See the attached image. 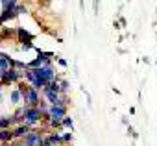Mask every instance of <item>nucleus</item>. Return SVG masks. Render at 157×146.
<instances>
[{
  "label": "nucleus",
  "instance_id": "nucleus-1",
  "mask_svg": "<svg viewBox=\"0 0 157 146\" xmlns=\"http://www.w3.org/2000/svg\"><path fill=\"white\" fill-rule=\"evenodd\" d=\"M21 82H24V70H17V68H10V70H6L4 72V76H2V85H17V83H21Z\"/></svg>",
  "mask_w": 157,
  "mask_h": 146
},
{
  "label": "nucleus",
  "instance_id": "nucleus-2",
  "mask_svg": "<svg viewBox=\"0 0 157 146\" xmlns=\"http://www.w3.org/2000/svg\"><path fill=\"white\" fill-rule=\"evenodd\" d=\"M24 109H26V124L28 126H37L39 122H43V113H41V109L39 107H26L24 106Z\"/></svg>",
  "mask_w": 157,
  "mask_h": 146
},
{
  "label": "nucleus",
  "instance_id": "nucleus-3",
  "mask_svg": "<svg viewBox=\"0 0 157 146\" xmlns=\"http://www.w3.org/2000/svg\"><path fill=\"white\" fill-rule=\"evenodd\" d=\"M39 104H41L39 91L33 89V87H30V91L22 96V106H26V107H39Z\"/></svg>",
  "mask_w": 157,
  "mask_h": 146
},
{
  "label": "nucleus",
  "instance_id": "nucleus-4",
  "mask_svg": "<svg viewBox=\"0 0 157 146\" xmlns=\"http://www.w3.org/2000/svg\"><path fill=\"white\" fill-rule=\"evenodd\" d=\"M44 137H46V133H43V129H32V131L24 137L22 142H26V144H30V146H39V144L44 142Z\"/></svg>",
  "mask_w": 157,
  "mask_h": 146
},
{
  "label": "nucleus",
  "instance_id": "nucleus-5",
  "mask_svg": "<svg viewBox=\"0 0 157 146\" xmlns=\"http://www.w3.org/2000/svg\"><path fill=\"white\" fill-rule=\"evenodd\" d=\"M33 128L32 126H28L26 122L24 124H19V126H15L13 128V135H15V140H24V137L32 131Z\"/></svg>",
  "mask_w": 157,
  "mask_h": 146
},
{
  "label": "nucleus",
  "instance_id": "nucleus-6",
  "mask_svg": "<svg viewBox=\"0 0 157 146\" xmlns=\"http://www.w3.org/2000/svg\"><path fill=\"white\" fill-rule=\"evenodd\" d=\"M44 146H63L61 133H59V131L46 133V137H44Z\"/></svg>",
  "mask_w": 157,
  "mask_h": 146
},
{
  "label": "nucleus",
  "instance_id": "nucleus-7",
  "mask_svg": "<svg viewBox=\"0 0 157 146\" xmlns=\"http://www.w3.org/2000/svg\"><path fill=\"white\" fill-rule=\"evenodd\" d=\"M48 115H50V118H65V117H67V107H61V106H50Z\"/></svg>",
  "mask_w": 157,
  "mask_h": 146
},
{
  "label": "nucleus",
  "instance_id": "nucleus-8",
  "mask_svg": "<svg viewBox=\"0 0 157 146\" xmlns=\"http://www.w3.org/2000/svg\"><path fill=\"white\" fill-rule=\"evenodd\" d=\"M13 57H10L8 54H2V52H0V68H2L4 72L6 70H10V68H13Z\"/></svg>",
  "mask_w": 157,
  "mask_h": 146
},
{
  "label": "nucleus",
  "instance_id": "nucleus-9",
  "mask_svg": "<svg viewBox=\"0 0 157 146\" xmlns=\"http://www.w3.org/2000/svg\"><path fill=\"white\" fill-rule=\"evenodd\" d=\"M11 140H15V135H13V128L11 129H0V142L4 146L10 144Z\"/></svg>",
  "mask_w": 157,
  "mask_h": 146
},
{
  "label": "nucleus",
  "instance_id": "nucleus-10",
  "mask_svg": "<svg viewBox=\"0 0 157 146\" xmlns=\"http://www.w3.org/2000/svg\"><path fill=\"white\" fill-rule=\"evenodd\" d=\"M17 35H19V41H21L22 44L32 43V39H33V35H32L30 32H26L24 28H17Z\"/></svg>",
  "mask_w": 157,
  "mask_h": 146
},
{
  "label": "nucleus",
  "instance_id": "nucleus-11",
  "mask_svg": "<svg viewBox=\"0 0 157 146\" xmlns=\"http://www.w3.org/2000/svg\"><path fill=\"white\" fill-rule=\"evenodd\" d=\"M15 17H17V11L15 10H2V15H0V24H4V22L11 21Z\"/></svg>",
  "mask_w": 157,
  "mask_h": 146
},
{
  "label": "nucleus",
  "instance_id": "nucleus-12",
  "mask_svg": "<svg viewBox=\"0 0 157 146\" xmlns=\"http://www.w3.org/2000/svg\"><path fill=\"white\" fill-rule=\"evenodd\" d=\"M15 33H17V30H13V28H2V32H0V41H6V39L13 37Z\"/></svg>",
  "mask_w": 157,
  "mask_h": 146
},
{
  "label": "nucleus",
  "instance_id": "nucleus-13",
  "mask_svg": "<svg viewBox=\"0 0 157 146\" xmlns=\"http://www.w3.org/2000/svg\"><path fill=\"white\" fill-rule=\"evenodd\" d=\"M10 100H11V104H15V106L22 102V94H21L19 91H17V87H15V89H13V91L10 93Z\"/></svg>",
  "mask_w": 157,
  "mask_h": 146
},
{
  "label": "nucleus",
  "instance_id": "nucleus-14",
  "mask_svg": "<svg viewBox=\"0 0 157 146\" xmlns=\"http://www.w3.org/2000/svg\"><path fill=\"white\" fill-rule=\"evenodd\" d=\"M59 87H61V94H67L68 89H70V83L67 80H59Z\"/></svg>",
  "mask_w": 157,
  "mask_h": 146
},
{
  "label": "nucleus",
  "instance_id": "nucleus-15",
  "mask_svg": "<svg viewBox=\"0 0 157 146\" xmlns=\"http://www.w3.org/2000/svg\"><path fill=\"white\" fill-rule=\"evenodd\" d=\"M63 128H68V129H72V128H74V122H72V118H70V117H65V118H63Z\"/></svg>",
  "mask_w": 157,
  "mask_h": 146
},
{
  "label": "nucleus",
  "instance_id": "nucleus-16",
  "mask_svg": "<svg viewBox=\"0 0 157 146\" xmlns=\"http://www.w3.org/2000/svg\"><path fill=\"white\" fill-rule=\"evenodd\" d=\"M61 139H63V146H65V144L72 142V133H70V131H67L65 135H61Z\"/></svg>",
  "mask_w": 157,
  "mask_h": 146
},
{
  "label": "nucleus",
  "instance_id": "nucleus-17",
  "mask_svg": "<svg viewBox=\"0 0 157 146\" xmlns=\"http://www.w3.org/2000/svg\"><path fill=\"white\" fill-rule=\"evenodd\" d=\"M24 13H28V10H26L24 6H21V4H19V8H17V15H24Z\"/></svg>",
  "mask_w": 157,
  "mask_h": 146
},
{
  "label": "nucleus",
  "instance_id": "nucleus-18",
  "mask_svg": "<svg viewBox=\"0 0 157 146\" xmlns=\"http://www.w3.org/2000/svg\"><path fill=\"white\" fill-rule=\"evenodd\" d=\"M57 63H59L61 67H67V61H65V59H61V57H57Z\"/></svg>",
  "mask_w": 157,
  "mask_h": 146
},
{
  "label": "nucleus",
  "instance_id": "nucleus-19",
  "mask_svg": "<svg viewBox=\"0 0 157 146\" xmlns=\"http://www.w3.org/2000/svg\"><path fill=\"white\" fill-rule=\"evenodd\" d=\"M93 10H94V13L98 11V0H94V2H93Z\"/></svg>",
  "mask_w": 157,
  "mask_h": 146
},
{
  "label": "nucleus",
  "instance_id": "nucleus-20",
  "mask_svg": "<svg viewBox=\"0 0 157 146\" xmlns=\"http://www.w3.org/2000/svg\"><path fill=\"white\" fill-rule=\"evenodd\" d=\"M6 146H19V142H10V144H6Z\"/></svg>",
  "mask_w": 157,
  "mask_h": 146
},
{
  "label": "nucleus",
  "instance_id": "nucleus-21",
  "mask_svg": "<svg viewBox=\"0 0 157 146\" xmlns=\"http://www.w3.org/2000/svg\"><path fill=\"white\" fill-rule=\"evenodd\" d=\"M2 76H4V70L0 68V82H2Z\"/></svg>",
  "mask_w": 157,
  "mask_h": 146
},
{
  "label": "nucleus",
  "instance_id": "nucleus-22",
  "mask_svg": "<svg viewBox=\"0 0 157 146\" xmlns=\"http://www.w3.org/2000/svg\"><path fill=\"white\" fill-rule=\"evenodd\" d=\"M19 146H30V144H26V142H22V140H21V142H19Z\"/></svg>",
  "mask_w": 157,
  "mask_h": 146
},
{
  "label": "nucleus",
  "instance_id": "nucleus-23",
  "mask_svg": "<svg viewBox=\"0 0 157 146\" xmlns=\"http://www.w3.org/2000/svg\"><path fill=\"white\" fill-rule=\"evenodd\" d=\"M0 91H2V83H0Z\"/></svg>",
  "mask_w": 157,
  "mask_h": 146
},
{
  "label": "nucleus",
  "instance_id": "nucleus-24",
  "mask_svg": "<svg viewBox=\"0 0 157 146\" xmlns=\"http://www.w3.org/2000/svg\"><path fill=\"white\" fill-rule=\"evenodd\" d=\"M39 146H44V142H43V144H39Z\"/></svg>",
  "mask_w": 157,
  "mask_h": 146
},
{
  "label": "nucleus",
  "instance_id": "nucleus-25",
  "mask_svg": "<svg viewBox=\"0 0 157 146\" xmlns=\"http://www.w3.org/2000/svg\"><path fill=\"white\" fill-rule=\"evenodd\" d=\"M0 26H2V24H0ZM0 32H2V28H0Z\"/></svg>",
  "mask_w": 157,
  "mask_h": 146
},
{
  "label": "nucleus",
  "instance_id": "nucleus-26",
  "mask_svg": "<svg viewBox=\"0 0 157 146\" xmlns=\"http://www.w3.org/2000/svg\"><path fill=\"white\" fill-rule=\"evenodd\" d=\"M0 146H2V142H0Z\"/></svg>",
  "mask_w": 157,
  "mask_h": 146
}]
</instances>
